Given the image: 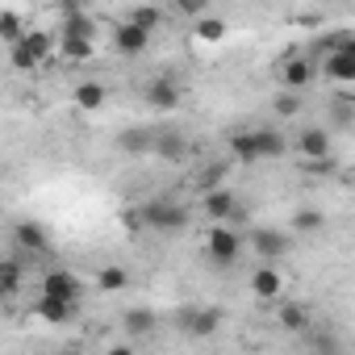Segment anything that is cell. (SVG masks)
<instances>
[{"label": "cell", "mask_w": 355, "mask_h": 355, "mask_svg": "<svg viewBox=\"0 0 355 355\" xmlns=\"http://www.w3.org/2000/svg\"><path fill=\"white\" fill-rule=\"evenodd\" d=\"M142 209V226L155 230V234H175V230H189L193 222V209L184 201H175V197H150Z\"/></svg>", "instance_id": "6da1fadb"}, {"label": "cell", "mask_w": 355, "mask_h": 355, "mask_svg": "<svg viewBox=\"0 0 355 355\" xmlns=\"http://www.w3.org/2000/svg\"><path fill=\"white\" fill-rule=\"evenodd\" d=\"M51 55H55V34H51V30H38V26H26V34L9 46V63H13L17 71H34V67H42Z\"/></svg>", "instance_id": "7a4b0ae2"}, {"label": "cell", "mask_w": 355, "mask_h": 355, "mask_svg": "<svg viewBox=\"0 0 355 355\" xmlns=\"http://www.w3.org/2000/svg\"><path fill=\"white\" fill-rule=\"evenodd\" d=\"M243 247H247V243H243V234H239L230 222H214L209 234H205V259H209L214 268H226V272H230V268L243 259Z\"/></svg>", "instance_id": "3957f363"}, {"label": "cell", "mask_w": 355, "mask_h": 355, "mask_svg": "<svg viewBox=\"0 0 355 355\" xmlns=\"http://www.w3.org/2000/svg\"><path fill=\"white\" fill-rule=\"evenodd\" d=\"M13 243H17V259H46V255L55 251L46 226L34 222V218H21V222L13 226Z\"/></svg>", "instance_id": "277c9868"}, {"label": "cell", "mask_w": 355, "mask_h": 355, "mask_svg": "<svg viewBox=\"0 0 355 355\" xmlns=\"http://www.w3.org/2000/svg\"><path fill=\"white\" fill-rule=\"evenodd\" d=\"M251 251L263 259V263H280L293 255V234L288 230H276V226H251Z\"/></svg>", "instance_id": "5b68a950"}, {"label": "cell", "mask_w": 355, "mask_h": 355, "mask_svg": "<svg viewBox=\"0 0 355 355\" xmlns=\"http://www.w3.org/2000/svg\"><path fill=\"white\" fill-rule=\"evenodd\" d=\"M318 76L338 84V88H351L355 84V42H347V46L330 51L326 59H318Z\"/></svg>", "instance_id": "8992f818"}, {"label": "cell", "mask_w": 355, "mask_h": 355, "mask_svg": "<svg viewBox=\"0 0 355 355\" xmlns=\"http://www.w3.org/2000/svg\"><path fill=\"white\" fill-rule=\"evenodd\" d=\"M142 101H146L155 113H171V109H180L184 92H180V84H175L171 76H155V80L142 84Z\"/></svg>", "instance_id": "52a82bcc"}, {"label": "cell", "mask_w": 355, "mask_h": 355, "mask_svg": "<svg viewBox=\"0 0 355 355\" xmlns=\"http://www.w3.org/2000/svg\"><path fill=\"white\" fill-rule=\"evenodd\" d=\"M189 150H193L189 134L171 130V125H159V130H155V142H150V155H155V159H163V163H184Z\"/></svg>", "instance_id": "ba28073f"}, {"label": "cell", "mask_w": 355, "mask_h": 355, "mask_svg": "<svg viewBox=\"0 0 355 355\" xmlns=\"http://www.w3.org/2000/svg\"><path fill=\"white\" fill-rule=\"evenodd\" d=\"M84 280L76 276V272H67V268H51L46 276H42V293L46 297H59V301H71V305H80L84 301Z\"/></svg>", "instance_id": "9c48e42d"}, {"label": "cell", "mask_w": 355, "mask_h": 355, "mask_svg": "<svg viewBox=\"0 0 355 355\" xmlns=\"http://www.w3.org/2000/svg\"><path fill=\"white\" fill-rule=\"evenodd\" d=\"M150 38H155V34H146V30L134 26V21H117V30H113V46H117V55H125V59H142V55L150 51Z\"/></svg>", "instance_id": "30bf717a"}, {"label": "cell", "mask_w": 355, "mask_h": 355, "mask_svg": "<svg viewBox=\"0 0 355 355\" xmlns=\"http://www.w3.org/2000/svg\"><path fill=\"white\" fill-rule=\"evenodd\" d=\"M318 80V67H313V59H305V55H284V63H280V88H297V92H305L309 84Z\"/></svg>", "instance_id": "8fae6325"}, {"label": "cell", "mask_w": 355, "mask_h": 355, "mask_svg": "<svg viewBox=\"0 0 355 355\" xmlns=\"http://www.w3.org/2000/svg\"><path fill=\"white\" fill-rule=\"evenodd\" d=\"M297 155L301 159H322V155H334V134L326 125H305L297 138H293Z\"/></svg>", "instance_id": "7c38bea8"}, {"label": "cell", "mask_w": 355, "mask_h": 355, "mask_svg": "<svg viewBox=\"0 0 355 355\" xmlns=\"http://www.w3.org/2000/svg\"><path fill=\"white\" fill-rule=\"evenodd\" d=\"M234 205H239V197H234V189H226V184H214V189L201 193V214H205L209 222H230Z\"/></svg>", "instance_id": "4fadbf2b"}, {"label": "cell", "mask_w": 355, "mask_h": 355, "mask_svg": "<svg viewBox=\"0 0 355 355\" xmlns=\"http://www.w3.org/2000/svg\"><path fill=\"white\" fill-rule=\"evenodd\" d=\"M222 322H226V313H222L218 305H209V309H184V313H180V326H184L193 338H209V334H218Z\"/></svg>", "instance_id": "5bb4252c"}, {"label": "cell", "mask_w": 355, "mask_h": 355, "mask_svg": "<svg viewBox=\"0 0 355 355\" xmlns=\"http://www.w3.org/2000/svg\"><path fill=\"white\" fill-rule=\"evenodd\" d=\"M251 293H255V301H280V293H284L280 268H276V263H259V268L251 272Z\"/></svg>", "instance_id": "9a60e30c"}, {"label": "cell", "mask_w": 355, "mask_h": 355, "mask_svg": "<svg viewBox=\"0 0 355 355\" xmlns=\"http://www.w3.org/2000/svg\"><path fill=\"white\" fill-rule=\"evenodd\" d=\"M150 142H155V125H125V130L117 134V150L130 155V159L150 155Z\"/></svg>", "instance_id": "2e32d148"}, {"label": "cell", "mask_w": 355, "mask_h": 355, "mask_svg": "<svg viewBox=\"0 0 355 355\" xmlns=\"http://www.w3.org/2000/svg\"><path fill=\"white\" fill-rule=\"evenodd\" d=\"M251 134H255L259 159H284L288 155V134L284 130H276V125H251Z\"/></svg>", "instance_id": "e0dca14e"}, {"label": "cell", "mask_w": 355, "mask_h": 355, "mask_svg": "<svg viewBox=\"0 0 355 355\" xmlns=\"http://www.w3.org/2000/svg\"><path fill=\"white\" fill-rule=\"evenodd\" d=\"M276 326H280L284 334H305V330L313 326V318H309V309H305L301 301H280V305H276Z\"/></svg>", "instance_id": "ac0fdd59"}, {"label": "cell", "mask_w": 355, "mask_h": 355, "mask_svg": "<svg viewBox=\"0 0 355 355\" xmlns=\"http://www.w3.org/2000/svg\"><path fill=\"white\" fill-rule=\"evenodd\" d=\"M121 330H125L130 338H150V334L159 330V318H155V309L134 305V309H125V313H121Z\"/></svg>", "instance_id": "d6986e66"}, {"label": "cell", "mask_w": 355, "mask_h": 355, "mask_svg": "<svg viewBox=\"0 0 355 355\" xmlns=\"http://www.w3.org/2000/svg\"><path fill=\"white\" fill-rule=\"evenodd\" d=\"M347 42H355V34L343 26V30H326V34H318L309 46H305V59H313V67H318V59H326L330 51H338V46H347Z\"/></svg>", "instance_id": "ffe728a7"}, {"label": "cell", "mask_w": 355, "mask_h": 355, "mask_svg": "<svg viewBox=\"0 0 355 355\" xmlns=\"http://www.w3.org/2000/svg\"><path fill=\"white\" fill-rule=\"evenodd\" d=\"M55 51L67 59V63H88L96 55V38H76V34H59Z\"/></svg>", "instance_id": "44dd1931"}, {"label": "cell", "mask_w": 355, "mask_h": 355, "mask_svg": "<svg viewBox=\"0 0 355 355\" xmlns=\"http://www.w3.org/2000/svg\"><path fill=\"white\" fill-rule=\"evenodd\" d=\"M76 309L80 305H71V301H59V297H38V305H34V313L42 318V322H51V326H63V322H71L76 318Z\"/></svg>", "instance_id": "7402d4cb"}, {"label": "cell", "mask_w": 355, "mask_h": 355, "mask_svg": "<svg viewBox=\"0 0 355 355\" xmlns=\"http://www.w3.org/2000/svg\"><path fill=\"white\" fill-rule=\"evenodd\" d=\"M226 34H230V26L222 17H209V13H201L193 26V42H201V46H218V42H226Z\"/></svg>", "instance_id": "603a6c76"}, {"label": "cell", "mask_w": 355, "mask_h": 355, "mask_svg": "<svg viewBox=\"0 0 355 355\" xmlns=\"http://www.w3.org/2000/svg\"><path fill=\"white\" fill-rule=\"evenodd\" d=\"M272 113H276L280 121L301 117V113H305V92H297V88H280V92L272 96Z\"/></svg>", "instance_id": "cb8c5ba5"}, {"label": "cell", "mask_w": 355, "mask_h": 355, "mask_svg": "<svg viewBox=\"0 0 355 355\" xmlns=\"http://www.w3.org/2000/svg\"><path fill=\"white\" fill-rule=\"evenodd\" d=\"M226 150L234 155V163H259V150H255V134L251 130H230L226 134Z\"/></svg>", "instance_id": "d4e9b609"}, {"label": "cell", "mask_w": 355, "mask_h": 355, "mask_svg": "<svg viewBox=\"0 0 355 355\" xmlns=\"http://www.w3.org/2000/svg\"><path fill=\"white\" fill-rule=\"evenodd\" d=\"M71 96H76V109H84V113H96V109L105 105V96H109V92H105V84H101V80H80Z\"/></svg>", "instance_id": "484cf974"}, {"label": "cell", "mask_w": 355, "mask_h": 355, "mask_svg": "<svg viewBox=\"0 0 355 355\" xmlns=\"http://www.w3.org/2000/svg\"><path fill=\"white\" fill-rule=\"evenodd\" d=\"M59 34L96 38V21H92V13H88V9H71V13H63V21H59Z\"/></svg>", "instance_id": "4316f807"}, {"label": "cell", "mask_w": 355, "mask_h": 355, "mask_svg": "<svg viewBox=\"0 0 355 355\" xmlns=\"http://www.w3.org/2000/svg\"><path fill=\"white\" fill-rule=\"evenodd\" d=\"M330 121H334L338 130H347V125L355 121V101H351V88H338V92H334V101H330Z\"/></svg>", "instance_id": "83f0119b"}, {"label": "cell", "mask_w": 355, "mask_h": 355, "mask_svg": "<svg viewBox=\"0 0 355 355\" xmlns=\"http://www.w3.org/2000/svg\"><path fill=\"white\" fill-rule=\"evenodd\" d=\"M288 230L293 234H322L326 230V214L322 209H297L293 222H288Z\"/></svg>", "instance_id": "f1b7e54d"}, {"label": "cell", "mask_w": 355, "mask_h": 355, "mask_svg": "<svg viewBox=\"0 0 355 355\" xmlns=\"http://www.w3.org/2000/svg\"><path fill=\"white\" fill-rule=\"evenodd\" d=\"M21 280H26V259H0V284L9 297L21 293Z\"/></svg>", "instance_id": "f546056e"}, {"label": "cell", "mask_w": 355, "mask_h": 355, "mask_svg": "<svg viewBox=\"0 0 355 355\" xmlns=\"http://www.w3.org/2000/svg\"><path fill=\"white\" fill-rule=\"evenodd\" d=\"M125 21H134V26H142L146 34H155V30L163 26V9H159V5H134V9L125 13Z\"/></svg>", "instance_id": "4dcf8cb0"}, {"label": "cell", "mask_w": 355, "mask_h": 355, "mask_svg": "<svg viewBox=\"0 0 355 355\" xmlns=\"http://www.w3.org/2000/svg\"><path fill=\"white\" fill-rule=\"evenodd\" d=\"M96 288L101 293H121V288H130V272L117 268V263H109V268L96 272Z\"/></svg>", "instance_id": "1f68e13d"}, {"label": "cell", "mask_w": 355, "mask_h": 355, "mask_svg": "<svg viewBox=\"0 0 355 355\" xmlns=\"http://www.w3.org/2000/svg\"><path fill=\"white\" fill-rule=\"evenodd\" d=\"M305 334H309V347H318L322 355H338V351H343V338H338L330 326H309Z\"/></svg>", "instance_id": "d6a6232c"}, {"label": "cell", "mask_w": 355, "mask_h": 355, "mask_svg": "<svg viewBox=\"0 0 355 355\" xmlns=\"http://www.w3.org/2000/svg\"><path fill=\"white\" fill-rule=\"evenodd\" d=\"M21 34H26V21H21V13H17V9H0V42H5V46H13Z\"/></svg>", "instance_id": "836d02e7"}, {"label": "cell", "mask_w": 355, "mask_h": 355, "mask_svg": "<svg viewBox=\"0 0 355 355\" xmlns=\"http://www.w3.org/2000/svg\"><path fill=\"white\" fill-rule=\"evenodd\" d=\"M214 184H226V163H209L201 175H197V193H205V189H214Z\"/></svg>", "instance_id": "e575fe53"}, {"label": "cell", "mask_w": 355, "mask_h": 355, "mask_svg": "<svg viewBox=\"0 0 355 355\" xmlns=\"http://www.w3.org/2000/svg\"><path fill=\"white\" fill-rule=\"evenodd\" d=\"M171 9L180 17H189V21H197L201 13H209V0H171Z\"/></svg>", "instance_id": "d590c367"}, {"label": "cell", "mask_w": 355, "mask_h": 355, "mask_svg": "<svg viewBox=\"0 0 355 355\" xmlns=\"http://www.w3.org/2000/svg\"><path fill=\"white\" fill-rule=\"evenodd\" d=\"M121 226H125L130 234H142V230H146V226H142V209H125V214H121Z\"/></svg>", "instance_id": "8d00e7d4"}, {"label": "cell", "mask_w": 355, "mask_h": 355, "mask_svg": "<svg viewBox=\"0 0 355 355\" xmlns=\"http://www.w3.org/2000/svg\"><path fill=\"white\" fill-rule=\"evenodd\" d=\"M51 5H55L59 13H71V9H84V0H51Z\"/></svg>", "instance_id": "74e56055"}, {"label": "cell", "mask_w": 355, "mask_h": 355, "mask_svg": "<svg viewBox=\"0 0 355 355\" xmlns=\"http://www.w3.org/2000/svg\"><path fill=\"white\" fill-rule=\"evenodd\" d=\"M5 301H9V293H5V284H0V305H5Z\"/></svg>", "instance_id": "f35d334b"}]
</instances>
